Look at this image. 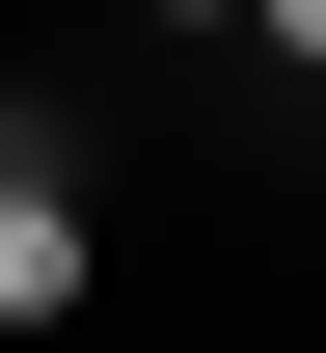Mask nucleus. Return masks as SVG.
<instances>
[{"label":"nucleus","instance_id":"f257e3e1","mask_svg":"<svg viewBox=\"0 0 326 353\" xmlns=\"http://www.w3.org/2000/svg\"><path fill=\"white\" fill-rule=\"evenodd\" d=\"M82 299H109V218H82V163H54V136H0V326L54 353Z\"/></svg>","mask_w":326,"mask_h":353},{"label":"nucleus","instance_id":"7ed1b4c3","mask_svg":"<svg viewBox=\"0 0 326 353\" xmlns=\"http://www.w3.org/2000/svg\"><path fill=\"white\" fill-rule=\"evenodd\" d=\"M163 28H245V0H163Z\"/></svg>","mask_w":326,"mask_h":353},{"label":"nucleus","instance_id":"f03ea898","mask_svg":"<svg viewBox=\"0 0 326 353\" xmlns=\"http://www.w3.org/2000/svg\"><path fill=\"white\" fill-rule=\"evenodd\" d=\"M245 28H272V54H299V82H326V0H245Z\"/></svg>","mask_w":326,"mask_h":353}]
</instances>
